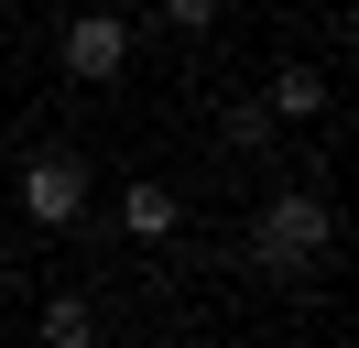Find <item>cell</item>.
<instances>
[{
    "label": "cell",
    "mask_w": 359,
    "mask_h": 348,
    "mask_svg": "<svg viewBox=\"0 0 359 348\" xmlns=\"http://www.w3.org/2000/svg\"><path fill=\"white\" fill-rule=\"evenodd\" d=\"M250 250H262V272H316V261L337 250V207L316 185H283L262 207V229H250Z\"/></svg>",
    "instance_id": "cell-1"
},
{
    "label": "cell",
    "mask_w": 359,
    "mask_h": 348,
    "mask_svg": "<svg viewBox=\"0 0 359 348\" xmlns=\"http://www.w3.org/2000/svg\"><path fill=\"white\" fill-rule=\"evenodd\" d=\"M11 196H22V218H33V229H76V218H88V196H98V174L76 163V152H33Z\"/></svg>",
    "instance_id": "cell-2"
},
{
    "label": "cell",
    "mask_w": 359,
    "mask_h": 348,
    "mask_svg": "<svg viewBox=\"0 0 359 348\" xmlns=\"http://www.w3.org/2000/svg\"><path fill=\"white\" fill-rule=\"evenodd\" d=\"M55 55H66L76 87H120V65H131V11H109V0H98V11H76Z\"/></svg>",
    "instance_id": "cell-3"
},
{
    "label": "cell",
    "mask_w": 359,
    "mask_h": 348,
    "mask_svg": "<svg viewBox=\"0 0 359 348\" xmlns=\"http://www.w3.org/2000/svg\"><path fill=\"white\" fill-rule=\"evenodd\" d=\"M120 229L131 239H175L185 229V196L163 185V174H120Z\"/></svg>",
    "instance_id": "cell-4"
},
{
    "label": "cell",
    "mask_w": 359,
    "mask_h": 348,
    "mask_svg": "<svg viewBox=\"0 0 359 348\" xmlns=\"http://www.w3.org/2000/svg\"><path fill=\"white\" fill-rule=\"evenodd\" d=\"M327 109H337V98H327L316 65H283V76L262 87V120H283V130H294V120H327Z\"/></svg>",
    "instance_id": "cell-5"
},
{
    "label": "cell",
    "mask_w": 359,
    "mask_h": 348,
    "mask_svg": "<svg viewBox=\"0 0 359 348\" xmlns=\"http://www.w3.org/2000/svg\"><path fill=\"white\" fill-rule=\"evenodd\" d=\"M33 337H44V348H98V304L88 294H55L44 316H33Z\"/></svg>",
    "instance_id": "cell-6"
},
{
    "label": "cell",
    "mask_w": 359,
    "mask_h": 348,
    "mask_svg": "<svg viewBox=\"0 0 359 348\" xmlns=\"http://www.w3.org/2000/svg\"><path fill=\"white\" fill-rule=\"evenodd\" d=\"M218 142H229V152H262V142H272V120H262V98H240V109H229V120H218Z\"/></svg>",
    "instance_id": "cell-7"
},
{
    "label": "cell",
    "mask_w": 359,
    "mask_h": 348,
    "mask_svg": "<svg viewBox=\"0 0 359 348\" xmlns=\"http://www.w3.org/2000/svg\"><path fill=\"white\" fill-rule=\"evenodd\" d=\"M163 11V33H207V22H218V0H153Z\"/></svg>",
    "instance_id": "cell-8"
},
{
    "label": "cell",
    "mask_w": 359,
    "mask_h": 348,
    "mask_svg": "<svg viewBox=\"0 0 359 348\" xmlns=\"http://www.w3.org/2000/svg\"><path fill=\"white\" fill-rule=\"evenodd\" d=\"M0 294H11V283H0Z\"/></svg>",
    "instance_id": "cell-9"
}]
</instances>
